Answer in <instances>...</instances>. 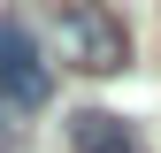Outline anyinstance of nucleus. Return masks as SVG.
I'll use <instances>...</instances> for the list:
<instances>
[{
  "label": "nucleus",
  "instance_id": "2",
  "mask_svg": "<svg viewBox=\"0 0 161 153\" xmlns=\"http://www.w3.org/2000/svg\"><path fill=\"white\" fill-rule=\"evenodd\" d=\"M46 100H54V69L38 61L31 31H23V23H0V107H15V115L31 123Z\"/></svg>",
  "mask_w": 161,
  "mask_h": 153
},
{
  "label": "nucleus",
  "instance_id": "1",
  "mask_svg": "<svg viewBox=\"0 0 161 153\" xmlns=\"http://www.w3.org/2000/svg\"><path fill=\"white\" fill-rule=\"evenodd\" d=\"M46 54L62 69H85V76H123L130 69V31L100 0H62L54 23H46Z\"/></svg>",
  "mask_w": 161,
  "mask_h": 153
},
{
  "label": "nucleus",
  "instance_id": "3",
  "mask_svg": "<svg viewBox=\"0 0 161 153\" xmlns=\"http://www.w3.org/2000/svg\"><path fill=\"white\" fill-rule=\"evenodd\" d=\"M69 153H146V138H138L123 115L85 107V115H69Z\"/></svg>",
  "mask_w": 161,
  "mask_h": 153
},
{
  "label": "nucleus",
  "instance_id": "4",
  "mask_svg": "<svg viewBox=\"0 0 161 153\" xmlns=\"http://www.w3.org/2000/svg\"><path fill=\"white\" fill-rule=\"evenodd\" d=\"M15 145H23V115H15V107H0V153H15Z\"/></svg>",
  "mask_w": 161,
  "mask_h": 153
}]
</instances>
